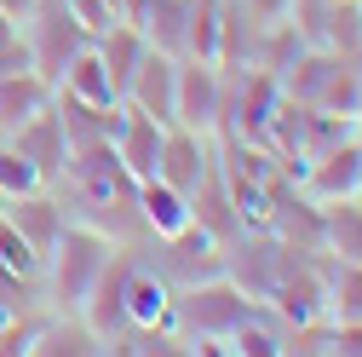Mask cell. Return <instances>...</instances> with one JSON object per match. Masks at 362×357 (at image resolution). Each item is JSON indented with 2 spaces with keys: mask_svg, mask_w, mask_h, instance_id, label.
I'll use <instances>...</instances> for the list:
<instances>
[{
  "mask_svg": "<svg viewBox=\"0 0 362 357\" xmlns=\"http://www.w3.org/2000/svg\"><path fill=\"white\" fill-rule=\"evenodd\" d=\"M12 150L40 173V185H58V173H64V162H69V139H64V127H58V110H52V98L40 104L18 132H12Z\"/></svg>",
  "mask_w": 362,
  "mask_h": 357,
  "instance_id": "8fae6325",
  "label": "cell"
},
{
  "mask_svg": "<svg viewBox=\"0 0 362 357\" xmlns=\"http://www.w3.org/2000/svg\"><path fill=\"white\" fill-rule=\"evenodd\" d=\"M224 115V64L213 58H178V93H173V121L196 132H218Z\"/></svg>",
  "mask_w": 362,
  "mask_h": 357,
  "instance_id": "52a82bcc",
  "label": "cell"
},
{
  "mask_svg": "<svg viewBox=\"0 0 362 357\" xmlns=\"http://www.w3.org/2000/svg\"><path fill=\"white\" fill-rule=\"evenodd\" d=\"M356 12H362V0H356Z\"/></svg>",
  "mask_w": 362,
  "mask_h": 357,
  "instance_id": "4316f807",
  "label": "cell"
},
{
  "mask_svg": "<svg viewBox=\"0 0 362 357\" xmlns=\"http://www.w3.org/2000/svg\"><path fill=\"white\" fill-rule=\"evenodd\" d=\"M0 213H6V196H0Z\"/></svg>",
  "mask_w": 362,
  "mask_h": 357,
  "instance_id": "484cf974",
  "label": "cell"
},
{
  "mask_svg": "<svg viewBox=\"0 0 362 357\" xmlns=\"http://www.w3.org/2000/svg\"><path fill=\"white\" fill-rule=\"evenodd\" d=\"M110 259H115V237L69 219L64 237L52 242V254L40 259V305L47 311H81L86 294L98 288V277L110 271Z\"/></svg>",
  "mask_w": 362,
  "mask_h": 357,
  "instance_id": "7a4b0ae2",
  "label": "cell"
},
{
  "mask_svg": "<svg viewBox=\"0 0 362 357\" xmlns=\"http://www.w3.org/2000/svg\"><path fill=\"white\" fill-rule=\"evenodd\" d=\"M86 351H104L98 329L81 317V311H47L40 305V323L29 340V357H86Z\"/></svg>",
  "mask_w": 362,
  "mask_h": 357,
  "instance_id": "4fadbf2b",
  "label": "cell"
},
{
  "mask_svg": "<svg viewBox=\"0 0 362 357\" xmlns=\"http://www.w3.org/2000/svg\"><path fill=\"white\" fill-rule=\"evenodd\" d=\"M29 6H35V0H0V12H12L18 23H23V12H29Z\"/></svg>",
  "mask_w": 362,
  "mask_h": 357,
  "instance_id": "d4e9b609",
  "label": "cell"
},
{
  "mask_svg": "<svg viewBox=\"0 0 362 357\" xmlns=\"http://www.w3.org/2000/svg\"><path fill=\"white\" fill-rule=\"evenodd\" d=\"M139 219H144V237L161 242V237H178L190 225V196L173 191L167 178H144L139 185Z\"/></svg>",
  "mask_w": 362,
  "mask_h": 357,
  "instance_id": "e0dca14e",
  "label": "cell"
},
{
  "mask_svg": "<svg viewBox=\"0 0 362 357\" xmlns=\"http://www.w3.org/2000/svg\"><path fill=\"white\" fill-rule=\"evenodd\" d=\"M6 219L23 231V242L47 259L52 242L64 237V225H69V208H64V196H58L52 185H40V191H29V196H12V202H6Z\"/></svg>",
  "mask_w": 362,
  "mask_h": 357,
  "instance_id": "7c38bea8",
  "label": "cell"
},
{
  "mask_svg": "<svg viewBox=\"0 0 362 357\" xmlns=\"http://www.w3.org/2000/svg\"><path fill=\"white\" fill-rule=\"evenodd\" d=\"M150 259H156V271L173 283V288H190V283H207V277H224V237L202 231L196 219L178 237H161L150 242Z\"/></svg>",
  "mask_w": 362,
  "mask_h": 357,
  "instance_id": "8992f818",
  "label": "cell"
},
{
  "mask_svg": "<svg viewBox=\"0 0 362 357\" xmlns=\"http://www.w3.org/2000/svg\"><path fill=\"white\" fill-rule=\"evenodd\" d=\"M52 110H58V127H64L69 150H81V144H110L127 104H86V98L58 93V86H52Z\"/></svg>",
  "mask_w": 362,
  "mask_h": 357,
  "instance_id": "5bb4252c",
  "label": "cell"
},
{
  "mask_svg": "<svg viewBox=\"0 0 362 357\" xmlns=\"http://www.w3.org/2000/svg\"><path fill=\"white\" fill-rule=\"evenodd\" d=\"M58 93H75V98H86V104H121V93H115V81H110V69H104V58L93 52V40L64 64V75L52 81Z\"/></svg>",
  "mask_w": 362,
  "mask_h": 357,
  "instance_id": "ac0fdd59",
  "label": "cell"
},
{
  "mask_svg": "<svg viewBox=\"0 0 362 357\" xmlns=\"http://www.w3.org/2000/svg\"><path fill=\"white\" fill-rule=\"evenodd\" d=\"M64 6H69V18H75L86 35H104V29L121 18V6H115V0H64Z\"/></svg>",
  "mask_w": 362,
  "mask_h": 357,
  "instance_id": "603a6c76",
  "label": "cell"
},
{
  "mask_svg": "<svg viewBox=\"0 0 362 357\" xmlns=\"http://www.w3.org/2000/svg\"><path fill=\"white\" fill-rule=\"evenodd\" d=\"M161 121H150V115H139V110H121V127H115V156H121V167L139 178H156V156H161Z\"/></svg>",
  "mask_w": 362,
  "mask_h": 357,
  "instance_id": "2e32d148",
  "label": "cell"
},
{
  "mask_svg": "<svg viewBox=\"0 0 362 357\" xmlns=\"http://www.w3.org/2000/svg\"><path fill=\"white\" fill-rule=\"evenodd\" d=\"M276 86L305 104V110H328V115H362V58L328 52V47H310L276 75Z\"/></svg>",
  "mask_w": 362,
  "mask_h": 357,
  "instance_id": "3957f363",
  "label": "cell"
},
{
  "mask_svg": "<svg viewBox=\"0 0 362 357\" xmlns=\"http://www.w3.org/2000/svg\"><path fill=\"white\" fill-rule=\"evenodd\" d=\"M242 6H247L259 23H276V18H288V12H293V0H242Z\"/></svg>",
  "mask_w": 362,
  "mask_h": 357,
  "instance_id": "cb8c5ba5",
  "label": "cell"
},
{
  "mask_svg": "<svg viewBox=\"0 0 362 357\" xmlns=\"http://www.w3.org/2000/svg\"><path fill=\"white\" fill-rule=\"evenodd\" d=\"M247 294L230 283V277H207V283H190V288H173V311L167 323L173 334L185 340V351H196L207 340V351H224V340L236 334V323L247 317Z\"/></svg>",
  "mask_w": 362,
  "mask_h": 357,
  "instance_id": "277c9868",
  "label": "cell"
},
{
  "mask_svg": "<svg viewBox=\"0 0 362 357\" xmlns=\"http://www.w3.org/2000/svg\"><path fill=\"white\" fill-rule=\"evenodd\" d=\"M305 196L316 202H345V196H362V132L339 139L334 150H322L310 167H305Z\"/></svg>",
  "mask_w": 362,
  "mask_h": 357,
  "instance_id": "30bf717a",
  "label": "cell"
},
{
  "mask_svg": "<svg viewBox=\"0 0 362 357\" xmlns=\"http://www.w3.org/2000/svg\"><path fill=\"white\" fill-rule=\"evenodd\" d=\"M173 93H178V58L161 52V47H144V58L132 64V75L121 86V104L167 127L173 121Z\"/></svg>",
  "mask_w": 362,
  "mask_h": 357,
  "instance_id": "ba28073f",
  "label": "cell"
},
{
  "mask_svg": "<svg viewBox=\"0 0 362 357\" xmlns=\"http://www.w3.org/2000/svg\"><path fill=\"white\" fill-rule=\"evenodd\" d=\"M29 69V40H23V23L12 12H0V75H23Z\"/></svg>",
  "mask_w": 362,
  "mask_h": 357,
  "instance_id": "7402d4cb",
  "label": "cell"
},
{
  "mask_svg": "<svg viewBox=\"0 0 362 357\" xmlns=\"http://www.w3.org/2000/svg\"><path fill=\"white\" fill-rule=\"evenodd\" d=\"M29 191H40V173L12 150V139H0V196H29Z\"/></svg>",
  "mask_w": 362,
  "mask_h": 357,
  "instance_id": "44dd1931",
  "label": "cell"
},
{
  "mask_svg": "<svg viewBox=\"0 0 362 357\" xmlns=\"http://www.w3.org/2000/svg\"><path fill=\"white\" fill-rule=\"evenodd\" d=\"M190 219L202 231H213V237H224L230 242L236 231H242V213H236V191H230V178H224V167H218V156H213V167L196 178V191H190Z\"/></svg>",
  "mask_w": 362,
  "mask_h": 357,
  "instance_id": "9a60e30c",
  "label": "cell"
},
{
  "mask_svg": "<svg viewBox=\"0 0 362 357\" xmlns=\"http://www.w3.org/2000/svg\"><path fill=\"white\" fill-rule=\"evenodd\" d=\"M213 132H196V127H185V121H167V132H161V156H156V178H167L173 191H196V178L213 167Z\"/></svg>",
  "mask_w": 362,
  "mask_h": 357,
  "instance_id": "9c48e42d",
  "label": "cell"
},
{
  "mask_svg": "<svg viewBox=\"0 0 362 357\" xmlns=\"http://www.w3.org/2000/svg\"><path fill=\"white\" fill-rule=\"evenodd\" d=\"M69 208V219L93 225L115 242H139L144 237V219H139V178H132L115 156V144H81L69 150L58 185H52Z\"/></svg>",
  "mask_w": 362,
  "mask_h": 357,
  "instance_id": "6da1fadb",
  "label": "cell"
},
{
  "mask_svg": "<svg viewBox=\"0 0 362 357\" xmlns=\"http://www.w3.org/2000/svg\"><path fill=\"white\" fill-rule=\"evenodd\" d=\"M0 271H12V277H29V283H40V254L23 242V231L12 225L6 213H0Z\"/></svg>",
  "mask_w": 362,
  "mask_h": 357,
  "instance_id": "ffe728a7",
  "label": "cell"
},
{
  "mask_svg": "<svg viewBox=\"0 0 362 357\" xmlns=\"http://www.w3.org/2000/svg\"><path fill=\"white\" fill-rule=\"evenodd\" d=\"M52 98V86L40 81L35 69H23V75H0V139H12V132Z\"/></svg>",
  "mask_w": 362,
  "mask_h": 357,
  "instance_id": "d6986e66",
  "label": "cell"
},
{
  "mask_svg": "<svg viewBox=\"0 0 362 357\" xmlns=\"http://www.w3.org/2000/svg\"><path fill=\"white\" fill-rule=\"evenodd\" d=\"M23 40H29V69L52 86V81L64 75V64H69L93 35L69 18L64 0H35V6L23 12Z\"/></svg>",
  "mask_w": 362,
  "mask_h": 357,
  "instance_id": "5b68a950",
  "label": "cell"
}]
</instances>
